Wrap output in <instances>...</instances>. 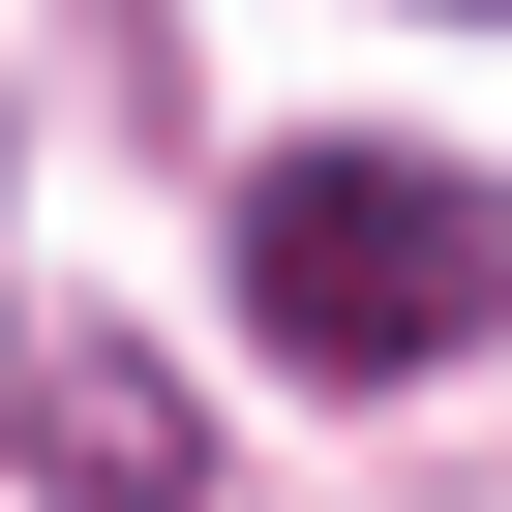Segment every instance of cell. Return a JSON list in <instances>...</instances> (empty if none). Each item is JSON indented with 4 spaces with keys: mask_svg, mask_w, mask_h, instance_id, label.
<instances>
[{
    "mask_svg": "<svg viewBox=\"0 0 512 512\" xmlns=\"http://www.w3.org/2000/svg\"><path fill=\"white\" fill-rule=\"evenodd\" d=\"M31 452H61V482H181V452H211V422H181V392H151V362H31Z\"/></svg>",
    "mask_w": 512,
    "mask_h": 512,
    "instance_id": "obj_2",
    "label": "cell"
},
{
    "mask_svg": "<svg viewBox=\"0 0 512 512\" xmlns=\"http://www.w3.org/2000/svg\"><path fill=\"white\" fill-rule=\"evenodd\" d=\"M241 332H272L302 392H422L512 332V181L452 151H272L241 181Z\"/></svg>",
    "mask_w": 512,
    "mask_h": 512,
    "instance_id": "obj_1",
    "label": "cell"
}]
</instances>
